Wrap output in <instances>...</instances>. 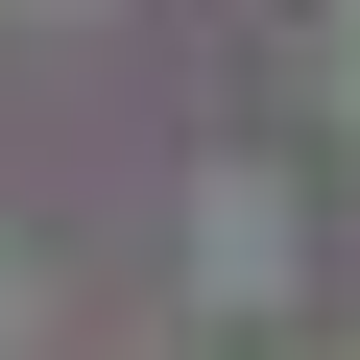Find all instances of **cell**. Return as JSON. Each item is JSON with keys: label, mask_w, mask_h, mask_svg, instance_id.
Returning a JSON list of instances; mask_svg holds the SVG:
<instances>
[{"label": "cell", "mask_w": 360, "mask_h": 360, "mask_svg": "<svg viewBox=\"0 0 360 360\" xmlns=\"http://www.w3.org/2000/svg\"><path fill=\"white\" fill-rule=\"evenodd\" d=\"M336 120H360V25H336Z\"/></svg>", "instance_id": "2"}, {"label": "cell", "mask_w": 360, "mask_h": 360, "mask_svg": "<svg viewBox=\"0 0 360 360\" xmlns=\"http://www.w3.org/2000/svg\"><path fill=\"white\" fill-rule=\"evenodd\" d=\"M288 264H312V240H288V168H217V217H193V288H217V312H288Z\"/></svg>", "instance_id": "1"}]
</instances>
